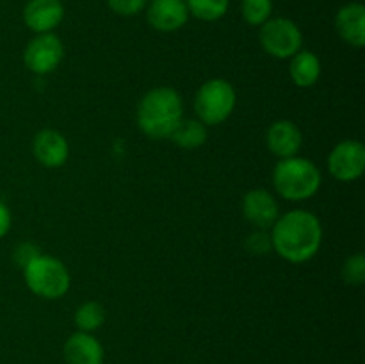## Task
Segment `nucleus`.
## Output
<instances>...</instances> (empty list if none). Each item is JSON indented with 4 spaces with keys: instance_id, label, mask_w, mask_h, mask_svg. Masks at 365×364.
<instances>
[{
    "instance_id": "obj_10",
    "label": "nucleus",
    "mask_w": 365,
    "mask_h": 364,
    "mask_svg": "<svg viewBox=\"0 0 365 364\" xmlns=\"http://www.w3.org/2000/svg\"><path fill=\"white\" fill-rule=\"evenodd\" d=\"M189 16L184 0H152L146 6V20L159 32L178 31L187 24Z\"/></svg>"
},
{
    "instance_id": "obj_8",
    "label": "nucleus",
    "mask_w": 365,
    "mask_h": 364,
    "mask_svg": "<svg viewBox=\"0 0 365 364\" xmlns=\"http://www.w3.org/2000/svg\"><path fill=\"white\" fill-rule=\"evenodd\" d=\"M328 171L341 182H353L365 171V146L356 139H344L331 148Z\"/></svg>"
},
{
    "instance_id": "obj_17",
    "label": "nucleus",
    "mask_w": 365,
    "mask_h": 364,
    "mask_svg": "<svg viewBox=\"0 0 365 364\" xmlns=\"http://www.w3.org/2000/svg\"><path fill=\"white\" fill-rule=\"evenodd\" d=\"M170 139L175 145L180 146V148L195 150L205 145L207 139H209V131H207V125L202 123L200 120H195V118H182L177 128L171 132Z\"/></svg>"
},
{
    "instance_id": "obj_15",
    "label": "nucleus",
    "mask_w": 365,
    "mask_h": 364,
    "mask_svg": "<svg viewBox=\"0 0 365 364\" xmlns=\"http://www.w3.org/2000/svg\"><path fill=\"white\" fill-rule=\"evenodd\" d=\"M335 31L348 45L362 49L365 45V7L360 2L342 6L335 14Z\"/></svg>"
},
{
    "instance_id": "obj_5",
    "label": "nucleus",
    "mask_w": 365,
    "mask_h": 364,
    "mask_svg": "<svg viewBox=\"0 0 365 364\" xmlns=\"http://www.w3.org/2000/svg\"><path fill=\"white\" fill-rule=\"evenodd\" d=\"M237 106L235 88L225 79H209L200 86L195 96V111L202 123L220 125L227 121Z\"/></svg>"
},
{
    "instance_id": "obj_12",
    "label": "nucleus",
    "mask_w": 365,
    "mask_h": 364,
    "mask_svg": "<svg viewBox=\"0 0 365 364\" xmlns=\"http://www.w3.org/2000/svg\"><path fill=\"white\" fill-rule=\"evenodd\" d=\"M32 153L46 168H59L70 157L68 139L53 128H43L32 139Z\"/></svg>"
},
{
    "instance_id": "obj_1",
    "label": "nucleus",
    "mask_w": 365,
    "mask_h": 364,
    "mask_svg": "<svg viewBox=\"0 0 365 364\" xmlns=\"http://www.w3.org/2000/svg\"><path fill=\"white\" fill-rule=\"evenodd\" d=\"M273 250L292 264L314 259L323 245V225L314 213L294 209L278 216L271 227Z\"/></svg>"
},
{
    "instance_id": "obj_25",
    "label": "nucleus",
    "mask_w": 365,
    "mask_h": 364,
    "mask_svg": "<svg viewBox=\"0 0 365 364\" xmlns=\"http://www.w3.org/2000/svg\"><path fill=\"white\" fill-rule=\"evenodd\" d=\"M11 221H13V218H11L9 207L0 200V239L11 231Z\"/></svg>"
},
{
    "instance_id": "obj_11",
    "label": "nucleus",
    "mask_w": 365,
    "mask_h": 364,
    "mask_svg": "<svg viewBox=\"0 0 365 364\" xmlns=\"http://www.w3.org/2000/svg\"><path fill=\"white\" fill-rule=\"evenodd\" d=\"M64 20L61 0H29L24 7V24L36 34L53 32Z\"/></svg>"
},
{
    "instance_id": "obj_14",
    "label": "nucleus",
    "mask_w": 365,
    "mask_h": 364,
    "mask_svg": "<svg viewBox=\"0 0 365 364\" xmlns=\"http://www.w3.org/2000/svg\"><path fill=\"white\" fill-rule=\"evenodd\" d=\"M66 364H103L106 350L102 343L89 332H73L63 346Z\"/></svg>"
},
{
    "instance_id": "obj_6",
    "label": "nucleus",
    "mask_w": 365,
    "mask_h": 364,
    "mask_svg": "<svg viewBox=\"0 0 365 364\" xmlns=\"http://www.w3.org/2000/svg\"><path fill=\"white\" fill-rule=\"evenodd\" d=\"M259 41L264 52L274 59H291L303 46V32L291 18H269L260 25Z\"/></svg>"
},
{
    "instance_id": "obj_22",
    "label": "nucleus",
    "mask_w": 365,
    "mask_h": 364,
    "mask_svg": "<svg viewBox=\"0 0 365 364\" xmlns=\"http://www.w3.org/2000/svg\"><path fill=\"white\" fill-rule=\"evenodd\" d=\"M245 245H246V250L252 252L253 256H264V253L273 250L271 234L267 231H262V228H257L255 232H252V234L246 238Z\"/></svg>"
},
{
    "instance_id": "obj_2",
    "label": "nucleus",
    "mask_w": 365,
    "mask_h": 364,
    "mask_svg": "<svg viewBox=\"0 0 365 364\" xmlns=\"http://www.w3.org/2000/svg\"><path fill=\"white\" fill-rule=\"evenodd\" d=\"M184 118V102L180 93L170 86H159L139 100L135 120L138 127L150 139H166Z\"/></svg>"
},
{
    "instance_id": "obj_9",
    "label": "nucleus",
    "mask_w": 365,
    "mask_h": 364,
    "mask_svg": "<svg viewBox=\"0 0 365 364\" xmlns=\"http://www.w3.org/2000/svg\"><path fill=\"white\" fill-rule=\"evenodd\" d=\"M242 214L253 227L267 231L280 216V207L269 191L252 189L242 196Z\"/></svg>"
},
{
    "instance_id": "obj_23",
    "label": "nucleus",
    "mask_w": 365,
    "mask_h": 364,
    "mask_svg": "<svg viewBox=\"0 0 365 364\" xmlns=\"http://www.w3.org/2000/svg\"><path fill=\"white\" fill-rule=\"evenodd\" d=\"M107 6L118 16H135L146 9L148 0H107Z\"/></svg>"
},
{
    "instance_id": "obj_3",
    "label": "nucleus",
    "mask_w": 365,
    "mask_h": 364,
    "mask_svg": "<svg viewBox=\"0 0 365 364\" xmlns=\"http://www.w3.org/2000/svg\"><path fill=\"white\" fill-rule=\"evenodd\" d=\"M321 177L316 163L305 157H287L280 159L273 170V186L282 198L289 202H303L319 191Z\"/></svg>"
},
{
    "instance_id": "obj_7",
    "label": "nucleus",
    "mask_w": 365,
    "mask_h": 364,
    "mask_svg": "<svg viewBox=\"0 0 365 364\" xmlns=\"http://www.w3.org/2000/svg\"><path fill=\"white\" fill-rule=\"evenodd\" d=\"M64 57V45L53 32L36 34L24 50V63L32 74L48 75L56 70Z\"/></svg>"
},
{
    "instance_id": "obj_13",
    "label": "nucleus",
    "mask_w": 365,
    "mask_h": 364,
    "mask_svg": "<svg viewBox=\"0 0 365 364\" xmlns=\"http://www.w3.org/2000/svg\"><path fill=\"white\" fill-rule=\"evenodd\" d=\"M266 145L278 159L298 156L303 145V136L298 125L291 120H277L267 127Z\"/></svg>"
},
{
    "instance_id": "obj_4",
    "label": "nucleus",
    "mask_w": 365,
    "mask_h": 364,
    "mask_svg": "<svg viewBox=\"0 0 365 364\" xmlns=\"http://www.w3.org/2000/svg\"><path fill=\"white\" fill-rule=\"evenodd\" d=\"M27 288L46 300H57L70 289L71 277L66 264L52 256H39L24 268Z\"/></svg>"
},
{
    "instance_id": "obj_20",
    "label": "nucleus",
    "mask_w": 365,
    "mask_h": 364,
    "mask_svg": "<svg viewBox=\"0 0 365 364\" xmlns=\"http://www.w3.org/2000/svg\"><path fill=\"white\" fill-rule=\"evenodd\" d=\"M241 13L246 24L260 27L273 14V0H241Z\"/></svg>"
},
{
    "instance_id": "obj_18",
    "label": "nucleus",
    "mask_w": 365,
    "mask_h": 364,
    "mask_svg": "<svg viewBox=\"0 0 365 364\" xmlns=\"http://www.w3.org/2000/svg\"><path fill=\"white\" fill-rule=\"evenodd\" d=\"M73 321L77 330L93 334L106 323V309L100 302L89 300V302H84L82 305L77 307L73 314Z\"/></svg>"
},
{
    "instance_id": "obj_21",
    "label": "nucleus",
    "mask_w": 365,
    "mask_h": 364,
    "mask_svg": "<svg viewBox=\"0 0 365 364\" xmlns=\"http://www.w3.org/2000/svg\"><path fill=\"white\" fill-rule=\"evenodd\" d=\"M342 278L349 285H362L365 282V257L364 253H353L342 264Z\"/></svg>"
},
{
    "instance_id": "obj_19",
    "label": "nucleus",
    "mask_w": 365,
    "mask_h": 364,
    "mask_svg": "<svg viewBox=\"0 0 365 364\" xmlns=\"http://www.w3.org/2000/svg\"><path fill=\"white\" fill-rule=\"evenodd\" d=\"M189 14L202 21H217L228 13L230 0H184Z\"/></svg>"
},
{
    "instance_id": "obj_16",
    "label": "nucleus",
    "mask_w": 365,
    "mask_h": 364,
    "mask_svg": "<svg viewBox=\"0 0 365 364\" xmlns=\"http://www.w3.org/2000/svg\"><path fill=\"white\" fill-rule=\"evenodd\" d=\"M321 59L310 50H299L291 57L289 75L298 88H312L321 77Z\"/></svg>"
},
{
    "instance_id": "obj_24",
    "label": "nucleus",
    "mask_w": 365,
    "mask_h": 364,
    "mask_svg": "<svg viewBox=\"0 0 365 364\" xmlns=\"http://www.w3.org/2000/svg\"><path fill=\"white\" fill-rule=\"evenodd\" d=\"M39 256H41V252H39V248L34 245V243L24 241V243H20V245H16V248H14L13 261L16 263L18 268H21V270H24L27 264H31L32 261Z\"/></svg>"
}]
</instances>
